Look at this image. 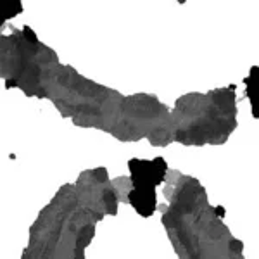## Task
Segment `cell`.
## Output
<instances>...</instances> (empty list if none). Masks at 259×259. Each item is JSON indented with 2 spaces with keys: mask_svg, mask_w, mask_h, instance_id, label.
<instances>
[{
  "mask_svg": "<svg viewBox=\"0 0 259 259\" xmlns=\"http://www.w3.org/2000/svg\"><path fill=\"white\" fill-rule=\"evenodd\" d=\"M247 83V97L252 102V114L259 118V69L254 68L250 78L245 80Z\"/></svg>",
  "mask_w": 259,
  "mask_h": 259,
  "instance_id": "1",
  "label": "cell"
}]
</instances>
